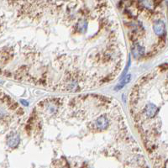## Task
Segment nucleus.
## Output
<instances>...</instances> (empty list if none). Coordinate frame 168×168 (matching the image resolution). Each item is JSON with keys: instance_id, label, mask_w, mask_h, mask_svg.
Returning <instances> with one entry per match:
<instances>
[{"instance_id": "1a4fd4ad", "label": "nucleus", "mask_w": 168, "mask_h": 168, "mask_svg": "<svg viewBox=\"0 0 168 168\" xmlns=\"http://www.w3.org/2000/svg\"><path fill=\"white\" fill-rule=\"evenodd\" d=\"M21 103H23L24 106H28V103H27V101H25V100H21Z\"/></svg>"}, {"instance_id": "423d86ee", "label": "nucleus", "mask_w": 168, "mask_h": 168, "mask_svg": "<svg viewBox=\"0 0 168 168\" xmlns=\"http://www.w3.org/2000/svg\"><path fill=\"white\" fill-rule=\"evenodd\" d=\"M88 28V22L86 20H80L77 24V29L80 33H85Z\"/></svg>"}, {"instance_id": "20e7f679", "label": "nucleus", "mask_w": 168, "mask_h": 168, "mask_svg": "<svg viewBox=\"0 0 168 168\" xmlns=\"http://www.w3.org/2000/svg\"><path fill=\"white\" fill-rule=\"evenodd\" d=\"M131 52H132V54L134 55V56H135L136 58H139V57H140V56L144 55V53H145V49H144V47L140 46L138 43H135L134 46H132Z\"/></svg>"}, {"instance_id": "7ed1b4c3", "label": "nucleus", "mask_w": 168, "mask_h": 168, "mask_svg": "<svg viewBox=\"0 0 168 168\" xmlns=\"http://www.w3.org/2000/svg\"><path fill=\"white\" fill-rule=\"evenodd\" d=\"M157 112H158V108L156 107L155 104H153V103H148V104L145 106V109H144L145 115L147 117V118H152V117H154Z\"/></svg>"}, {"instance_id": "f257e3e1", "label": "nucleus", "mask_w": 168, "mask_h": 168, "mask_svg": "<svg viewBox=\"0 0 168 168\" xmlns=\"http://www.w3.org/2000/svg\"><path fill=\"white\" fill-rule=\"evenodd\" d=\"M19 143V136L16 132H12L9 136L7 137V144L11 148L17 147Z\"/></svg>"}, {"instance_id": "39448f33", "label": "nucleus", "mask_w": 168, "mask_h": 168, "mask_svg": "<svg viewBox=\"0 0 168 168\" xmlns=\"http://www.w3.org/2000/svg\"><path fill=\"white\" fill-rule=\"evenodd\" d=\"M154 31L157 35H163L165 34V23L162 20H158L154 24Z\"/></svg>"}, {"instance_id": "6e6552de", "label": "nucleus", "mask_w": 168, "mask_h": 168, "mask_svg": "<svg viewBox=\"0 0 168 168\" xmlns=\"http://www.w3.org/2000/svg\"><path fill=\"white\" fill-rule=\"evenodd\" d=\"M141 3H142V5L146 9H151L155 5L153 0H142Z\"/></svg>"}, {"instance_id": "9d476101", "label": "nucleus", "mask_w": 168, "mask_h": 168, "mask_svg": "<svg viewBox=\"0 0 168 168\" xmlns=\"http://www.w3.org/2000/svg\"><path fill=\"white\" fill-rule=\"evenodd\" d=\"M166 2H167V4H168V0H166Z\"/></svg>"}, {"instance_id": "0eeeda50", "label": "nucleus", "mask_w": 168, "mask_h": 168, "mask_svg": "<svg viewBox=\"0 0 168 168\" xmlns=\"http://www.w3.org/2000/svg\"><path fill=\"white\" fill-rule=\"evenodd\" d=\"M130 78H131V75H130V74L127 75L125 77L124 79L122 80V82H120V83L119 84V85L117 86L116 88H115L117 91H118V90H119V89H121L122 88H124V87L125 86L126 84L128 83H129V82L130 81Z\"/></svg>"}, {"instance_id": "f03ea898", "label": "nucleus", "mask_w": 168, "mask_h": 168, "mask_svg": "<svg viewBox=\"0 0 168 168\" xmlns=\"http://www.w3.org/2000/svg\"><path fill=\"white\" fill-rule=\"evenodd\" d=\"M109 125L108 119L106 116L102 115V116L98 117V119L95 122V125L100 130H104L108 128V126Z\"/></svg>"}]
</instances>
